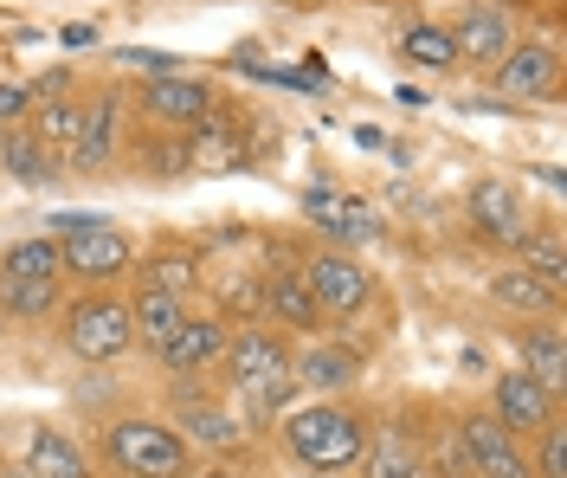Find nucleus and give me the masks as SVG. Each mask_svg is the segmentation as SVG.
I'll list each match as a JSON object with an SVG mask.
<instances>
[{"label": "nucleus", "mask_w": 567, "mask_h": 478, "mask_svg": "<svg viewBox=\"0 0 567 478\" xmlns=\"http://www.w3.org/2000/svg\"><path fill=\"white\" fill-rule=\"evenodd\" d=\"M142 162H148V175H181V169H187V149L155 143V149H142Z\"/></svg>", "instance_id": "72a5a7b5"}, {"label": "nucleus", "mask_w": 567, "mask_h": 478, "mask_svg": "<svg viewBox=\"0 0 567 478\" xmlns=\"http://www.w3.org/2000/svg\"><path fill=\"white\" fill-rule=\"evenodd\" d=\"M226 336H233V324L219 311H187L181 330L155 349V363H162V375H200L226 356Z\"/></svg>", "instance_id": "9d476101"}, {"label": "nucleus", "mask_w": 567, "mask_h": 478, "mask_svg": "<svg viewBox=\"0 0 567 478\" xmlns=\"http://www.w3.org/2000/svg\"><path fill=\"white\" fill-rule=\"evenodd\" d=\"M464 214H471V233H477L484 246H496V253H516V246L535 233L529 207H523V194H516L509 182H477L471 201H464Z\"/></svg>", "instance_id": "6e6552de"}, {"label": "nucleus", "mask_w": 567, "mask_h": 478, "mask_svg": "<svg viewBox=\"0 0 567 478\" xmlns=\"http://www.w3.org/2000/svg\"><path fill=\"white\" fill-rule=\"evenodd\" d=\"M239 162H246V143L226 136L219 116L194 130V143H187V169H200V175H226V169H239Z\"/></svg>", "instance_id": "393cba45"}, {"label": "nucleus", "mask_w": 567, "mask_h": 478, "mask_svg": "<svg viewBox=\"0 0 567 478\" xmlns=\"http://www.w3.org/2000/svg\"><path fill=\"white\" fill-rule=\"evenodd\" d=\"M168 427H175L194 452H239V446H246V420H233L219 401H200V395H181Z\"/></svg>", "instance_id": "2eb2a0df"}, {"label": "nucleus", "mask_w": 567, "mask_h": 478, "mask_svg": "<svg viewBox=\"0 0 567 478\" xmlns=\"http://www.w3.org/2000/svg\"><path fill=\"white\" fill-rule=\"evenodd\" d=\"M27 478H97V472H91V452L71 440L65 427L39 420L27 434Z\"/></svg>", "instance_id": "6ab92c4d"}, {"label": "nucleus", "mask_w": 567, "mask_h": 478, "mask_svg": "<svg viewBox=\"0 0 567 478\" xmlns=\"http://www.w3.org/2000/svg\"><path fill=\"white\" fill-rule=\"evenodd\" d=\"M116 136H123V98L104 91L84 123H78V143H71V175H104L110 155H116Z\"/></svg>", "instance_id": "dca6fc26"}, {"label": "nucleus", "mask_w": 567, "mask_h": 478, "mask_svg": "<svg viewBox=\"0 0 567 478\" xmlns=\"http://www.w3.org/2000/svg\"><path fill=\"white\" fill-rule=\"evenodd\" d=\"M0 478H27V466H0Z\"/></svg>", "instance_id": "f704fd0d"}, {"label": "nucleus", "mask_w": 567, "mask_h": 478, "mask_svg": "<svg viewBox=\"0 0 567 478\" xmlns=\"http://www.w3.org/2000/svg\"><path fill=\"white\" fill-rule=\"evenodd\" d=\"M368 375V363H361V349L354 343H310V349H297L290 356V388H310L317 401H329V395H342V388H354Z\"/></svg>", "instance_id": "ddd939ff"}, {"label": "nucleus", "mask_w": 567, "mask_h": 478, "mask_svg": "<svg viewBox=\"0 0 567 478\" xmlns=\"http://www.w3.org/2000/svg\"><path fill=\"white\" fill-rule=\"evenodd\" d=\"M491 297L503 304V311H523V317H561V292H555V285H542V278H535V272H523V265L496 272Z\"/></svg>", "instance_id": "5701e85b"}, {"label": "nucleus", "mask_w": 567, "mask_h": 478, "mask_svg": "<svg viewBox=\"0 0 567 478\" xmlns=\"http://www.w3.org/2000/svg\"><path fill=\"white\" fill-rule=\"evenodd\" d=\"M496 84H503V98H516V104L555 98V91H561V52H555L548 39H523V45H509V52L496 59Z\"/></svg>", "instance_id": "9b49d317"}, {"label": "nucleus", "mask_w": 567, "mask_h": 478, "mask_svg": "<svg viewBox=\"0 0 567 478\" xmlns=\"http://www.w3.org/2000/svg\"><path fill=\"white\" fill-rule=\"evenodd\" d=\"M33 116V84H0V130Z\"/></svg>", "instance_id": "473e14b6"}, {"label": "nucleus", "mask_w": 567, "mask_h": 478, "mask_svg": "<svg viewBox=\"0 0 567 478\" xmlns=\"http://www.w3.org/2000/svg\"><path fill=\"white\" fill-rule=\"evenodd\" d=\"M445 33L458 45V59L496 65V59L516 45V20H509V7H471V13H458V27H445Z\"/></svg>", "instance_id": "f3484780"}, {"label": "nucleus", "mask_w": 567, "mask_h": 478, "mask_svg": "<svg viewBox=\"0 0 567 478\" xmlns=\"http://www.w3.org/2000/svg\"><path fill=\"white\" fill-rule=\"evenodd\" d=\"M297 278L310 285V297L322 304V317H354L374 297V272L354 253H336V246H317V253L297 265Z\"/></svg>", "instance_id": "423d86ee"}, {"label": "nucleus", "mask_w": 567, "mask_h": 478, "mask_svg": "<svg viewBox=\"0 0 567 478\" xmlns=\"http://www.w3.org/2000/svg\"><path fill=\"white\" fill-rule=\"evenodd\" d=\"M97 440L123 478H194V446L155 414H116V420H104Z\"/></svg>", "instance_id": "7ed1b4c3"}, {"label": "nucleus", "mask_w": 567, "mask_h": 478, "mask_svg": "<svg viewBox=\"0 0 567 478\" xmlns=\"http://www.w3.org/2000/svg\"><path fill=\"white\" fill-rule=\"evenodd\" d=\"M0 169H7L13 182H27V187H45V182L65 175V155H52L27 123H13V130H0Z\"/></svg>", "instance_id": "412c9836"}, {"label": "nucleus", "mask_w": 567, "mask_h": 478, "mask_svg": "<svg viewBox=\"0 0 567 478\" xmlns=\"http://www.w3.org/2000/svg\"><path fill=\"white\" fill-rule=\"evenodd\" d=\"M59 336H65V349L78 363L104 368V363H123L130 349H136V324H130V297L116 292H84L65 304V317H59Z\"/></svg>", "instance_id": "20e7f679"}, {"label": "nucleus", "mask_w": 567, "mask_h": 478, "mask_svg": "<svg viewBox=\"0 0 567 478\" xmlns=\"http://www.w3.org/2000/svg\"><path fill=\"white\" fill-rule=\"evenodd\" d=\"M361 466H368V478H425V427L406 420V414H388L368 434Z\"/></svg>", "instance_id": "4468645a"}, {"label": "nucleus", "mask_w": 567, "mask_h": 478, "mask_svg": "<svg viewBox=\"0 0 567 478\" xmlns=\"http://www.w3.org/2000/svg\"><path fill=\"white\" fill-rule=\"evenodd\" d=\"M290 336L278 324H239V330L226 336V382L239 388V395H258V388H290Z\"/></svg>", "instance_id": "39448f33"}, {"label": "nucleus", "mask_w": 567, "mask_h": 478, "mask_svg": "<svg viewBox=\"0 0 567 478\" xmlns=\"http://www.w3.org/2000/svg\"><path fill=\"white\" fill-rule=\"evenodd\" d=\"M258 297H265V317H271L278 330H303V336H322V330H329L322 304L310 297V285H303L297 272H271Z\"/></svg>", "instance_id": "a211bd4d"}, {"label": "nucleus", "mask_w": 567, "mask_h": 478, "mask_svg": "<svg viewBox=\"0 0 567 478\" xmlns=\"http://www.w3.org/2000/svg\"><path fill=\"white\" fill-rule=\"evenodd\" d=\"M0 278H65L59 272V240H20V246H7L0 253Z\"/></svg>", "instance_id": "bb28decb"}, {"label": "nucleus", "mask_w": 567, "mask_h": 478, "mask_svg": "<svg viewBox=\"0 0 567 478\" xmlns=\"http://www.w3.org/2000/svg\"><path fill=\"white\" fill-rule=\"evenodd\" d=\"M516 258H523V272H535L542 285L567 292V253H561V233H529V240L516 246Z\"/></svg>", "instance_id": "c85d7f7f"}, {"label": "nucleus", "mask_w": 567, "mask_h": 478, "mask_svg": "<svg viewBox=\"0 0 567 478\" xmlns=\"http://www.w3.org/2000/svg\"><path fill=\"white\" fill-rule=\"evenodd\" d=\"M400 59H406V65H425V72H452V65H458V45H452V33H445V27H406V33H400Z\"/></svg>", "instance_id": "a878e982"}, {"label": "nucleus", "mask_w": 567, "mask_h": 478, "mask_svg": "<svg viewBox=\"0 0 567 478\" xmlns=\"http://www.w3.org/2000/svg\"><path fill=\"white\" fill-rule=\"evenodd\" d=\"M317 226L329 233V246H336V253H354V246H374V240H381L374 207H361V201H349V194H342V201H336Z\"/></svg>", "instance_id": "b1692460"}, {"label": "nucleus", "mask_w": 567, "mask_h": 478, "mask_svg": "<svg viewBox=\"0 0 567 478\" xmlns=\"http://www.w3.org/2000/svg\"><path fill=\"white\" fill-rule=\"evenodd\" d=\"M187 311H194L187 297H175V292H162V285H148V278H142L136 297H130V324H136V343L148 349V356H155V349H162V343L181 330V317H187Z\"/></svg>", "instance_id": "aec40b11"}, {"label": "nucleus", "mask_w": 567, "mask_h": 478, "mask_svg": "<svg viewBox=\"0 0 567 478\" xmlns=\"http://www.w3.org/2000/svg\"><path fill=\"white\" fill-rule=\"evenodd\" d=\"M458 446H464V459H471V478H535L529 472V446L516 440L491 407L458 414Z\"/></svg>", "instance_id": "0eeeda50"}, {"label": "nucleus", "mask_w": 567, "mask_h": 478, "mask_svg": "<svg viewBox=\"0 0 567 478\" xmlns=\"http://www.w3.org/2000/svg\"><path fill=\"white\" fill-rule=\"evenodd\" d=\"M0 311L7 317H52L59 311V278H0Z\"/></svg>", "instance_id": "cd10ccee"}, {"label": "nucleus", "mask_w": 567, "mask_h": 478, "mask_svg": "<svg viewBox=\"0 0 567 478\" xmlns=\"http://www.w3.org/2000/svg\"><path fill=\"white\" fill-rule=\"evenodd\" d=\"M45 240H59V272L78 278L84 292H116V278L136 272V240L104 214H52Z\"/></svg>", "instance_id": "f03ea898"}, {"label": "nucleus", "mask_w": 567, "mask_h": 478, "mask_svg": "<svg viewBox=\"0 0 567 478\" xmlns=\"http://www.w3.org/2000/svg\"><path fill=\"white\" fill-rule=\"evenodd\" d=\"M523 446H529V472L535 478H567V420H561V414H555L535 440H523Z\"/></svg>", "instance_id": "7c9ffc66"}, {"label": "nucleus", "mask_w": 567, "mask_h": 478, "mask_svg": "<svg viewBox=\"0 0 567 478\" xmlns=\"http://www.w3.org/2000/svg\"><path fill=\"white\" fill-rule=\"evenodd\" d=\"M200 478H233V472H200Z\"/></svg>", "instance_id": "c9c22d12"}, {"label": "nucleus", "mask_w": 567, "mask_h": 478, "mask_svg": "<svg viewBox=\"0 0 567 478\" xmlns=\"http://www.w3.org/2000/svg\"><path fill=\"white\" fill-rule=\"evenodd\" d=\"M425 478H471V459L458 446V420L425 427Z\"/></svg>", "instance_id": "c756f323"}, {"label": "nucleus", "mask_w": 567, "mask_h": 478, "mask_svg": "<svg viewBox=\"0 0 567 478\" xmlns=\"http://www.w3.org/2000/svg\"><path fill=\"white\" fill-rule=\"evenodd\" d=\"M491 414L516 434V440H535L555 414H561V395H548L535 375H523V368H503L491 382Z\"/></svg>", "instance_id": "1a4fd4ad"}, {"label": "nucleus", "mask_w": 567, "mask_h": 478, "mask_svg": "<svg viewBox=\"0 0 567 478\" xmlns=\"http://www.w3.org/2000/svg\"><path fill=\"white\" fill-rule=\"evenodd\" d=\"M142 116L162 123V130H187V136H194L200 123H213V91L200 78H181V72L148 78V84H142Z\"/></svg>", "instance_id": "f8f14e48"}, {"label": "nucleus", "mask_w": 567, "mask_h": 478, "mask_svg": "<svg viewBox=\"0 0 567 478\" xmlns=\"http://www.w3.org/2000/svg\"><path fill=\"white\" fill-rule=\"evenodd\" d=\"M523 375H535L548 395H567V336H561V324H535V330H523Z\"/></svg>", "instance_id": "4be33fe9"}, {"label": "nucleus", "mask_w": 567, "mask_h": 478, "mask_svg": "<svg viewBox=\"0 0 567 478\" xmlns=\"http://www.w3.org/2000/svg\"><path fill=\"white\" fill-rule=\"evenodd\" d=\"M148 285H162V292H175V297H194V258H181V253H155L148 258V272H142Z\"/></svg>", "instance_id": "2f4dec72"}, {"label": "nucleus", "mask_w": 567, "mask_h": 478, "mask_svg": "<svg viewBox=\"0 0 567 478\" xmlns=\"http://www.w3.org/2000/svg\"><path fill=\"white\" fill-rule=\"evenodd\" d=\"M368 434H374V420L349 401H310V407L284 414V452L317 478L354 472L361 452H368Z\"/></svg>", "instance_id": "f257e3e1"}]
</instances>
